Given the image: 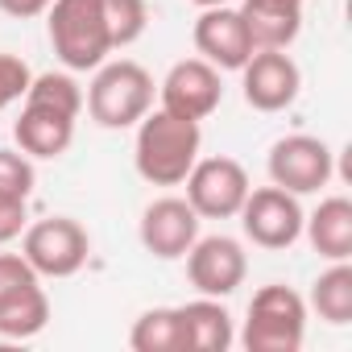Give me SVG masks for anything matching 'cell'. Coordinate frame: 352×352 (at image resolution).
I'll return each instance as SVG.
<instances>
[{"mask_svg":"<svg viewBox=\"0 0 352 352\" xmlns=\"http://www.w3.org/2000/svg\"><path fill=\"white\" fill-rule=\"evenodd\" d=\"M199 120L174 116L166 108H149L137 120V141H133V166L145 183L153 187H179L191 166L199 162Z\"/></svg>","mask_w":352,"mask_h":352,"instance_id":"obj_1","label":"cell"},{"mask_svg":"<svg viewBox=\"0 0 352 352\" xmlns=\"http://www.w3.org/2000/svg\"><path fill=\"white\" fill-rule=\"evenodd\" d=\"M46 34H50L54 58L67 71H96L112 54V38H108L100 0H50Z\"/></svg>","mask_w":352,"mask_h":352,"instance_id":"obj_2","label":"cell"},{"mask_svg":"<svg viewBox=\"0 0 352 352\" xmlns=\"http://www.w3.org/2000/svg\"><path fill=\"white\" fill-rule=\"evenodd\" d=\"M153 75L133 63V58H116V63H100L87 87V112L100 129H133L149 108H153Z\"/></svg>","mask_w":352,"mask_h":352,"instance_id":"obj_3","label":"cell"},{"mask_svg":"<svg viewBox=\"0 0 352 352\" xmlns=\"http://www.w3.org/2000/svg\"><path fill=\"white\" fill-rule=\"evenodd\" d=\"M307 298L282 282H270L253 294L241 344L249 352H298L307 340Z\"/></svg>","mask_w":352,"mask_h":352,"instance_id":"obj_4","label":"cell"},{"mask_svg":"<svg viewBox=\"0 0 352 352\" xmlns=\"http://www.w3.org/2000/svg\"><path fill=\"white\" fill-rule=\"evenodd\" d=\"M21 257L34 265L38 278H71L91 257V236L71 216H50L38 224H25L21 232Z\"/></svg>","mask_w":352,"mask_h":352,"instance_id":"obj_5","label":"cell"},{"mask_svg":"<svg viewBox=\"0 0 352 352\" xmlns=\"http://www.w3.org/2000/svg\"><path fill=\"white\" fill-rule=\"evenodd\" d=\"M265 170H270V183L290 191V195H315L331 183L336 174V153L323 137H311V133H290V137H278L270 145V157H265Z\"/></svg>","mask_w":352,"mask_h":352,"instance_id":"obj_6","label":"cell"},{"mask_svg":"<svg viewBox=\"0 0 352 352\" xmlns=\"http://www.w3.org/2000/svg\"><path fill=\"white\" fill-rule=\"evenodd\" d=\"M187 204L195 208L199 220H232L245 204V195L253 191L249 170L236 157H199L187 174Z\"/></svg>","mask_w":352,"mask_h":352,"instance_id":"obj_7","label":"cell"},{"mask_svg":"<svg viewBox=\"0 0 352 352\" xmlns=\"http://www.w3.org/2000/svg\"><path fill=\"white\" fill-rule=\"evenodd\" d=\"M236 216H241L245 236H249L257 249H270V253L290 249V245L302 236V220H307L298 195H290V191H282V187H274V183L249 191Z\"/></svg>","mask_w":352,"mask_h":352,"instance_id":"obj_8","label":"cell"},{"mask_svg":"<svg viewBox=\"0 0 352 352\" xmlns=\"http://www.w3.org/2000/svg\"><path fill=\"white\" fill-rule=\"evenodd\" d=\"M249 274V253L236 236H199L187 249V278L199 294L208 298H228L245 286Z\"/></svg>","mask_w":352,"mask_h":352,"instance_id":"obj_9","label":"cell"},{"mask_svg":"<svg viewBox=\"0 0 352 352\" xmlns=\"http://www.w3.org/2000/svg\"><path fill=\"white\" fill-rule=\"evenodd\" d=\"M224 71H216L212 63H204L199 54L195 58H183L166 71V79L157 83V96H162V108L174 112V116H187V120H208L220 100H224Z\"/></svg>","mask_w":352,"mask_h":352,"instance_id":"obj_10","label":"cell"},{"mask_svg":"<svg viewBox=\"0 0 352 352\" xmlns=\"http://www.w3.org/2000/svg\"><path fill=\"white\" fill-rule=\"evenodd\" d=\"M137 236H141V249L149 257H157V261H179L199 241V216H195V208L187 199L162 195V199H153L141 212Z\"/></svg>","mask_w":352,"mask_h":352,"instance_id":"obj_11","label":"cell"},{"mask_svg":"<svg viewBox=\"0 0 352 352\" xmlns=\"http://www.w3.org/2000/svg\"><path fill=\"white\" fill-rule=\"evenodd\" d=\"M302 71L286 50H253L241 67V91L245 104L257 112H286L298 100Z\"/></svg>","mask_w":352,"mask_h":352,"instance_id":"obj_12","label":"cell"},{"mask_svg":"<svg viewBox=\"0 0 352 352\" xmlns=\"http://www.w3.org/2000/svg\"><path fill=\"white\" fill-rule=\"evenodd\" d=\"M195 50L204 63H212L216 71H241L249 63V54L257 50L241 9L232 5H216V9H199V21H195Z\"/></svg>","mask_w":352,"mask_h":352,"instance_id":"obj_13","label":"cell"},{"mask_svg":"<svg viewBox=\"0 0 352 352\" xmlns=\"http://www.w3.org/2000/svg\"><path fill=\"white\" fill-rule=\"evenodd\" d=\"M75 120L79 116H67L58 108H46V104H30L21 108V116L13 120V141L25 157H38V162H50V157H63L75 141Z\"/></svg>","mask_w":352,"mask_h":352,"instance_id":"obj_14","label":"cell"},{"mask_svg":"<svg viewBox=\"0 0 352 352\" xmlns=\"http://www.w3.org/2000/svg\"><path fill=\"white\" fill-rule=\"evenodd\" d=\"M241 17L257 50H290L302 34V0H241Z\"/></svg>","mask_w":352,"mask_h":352,"instance_id":"obj_15","label":"cell"},{"mask_svg":"<svg viewBox=\"0 0 352 352\" xmlns=\"http://www.w3.org/2000/svg\"><path fill=\"white\" fill-rule=\"evenodd\" d=\"M179 319H183V340H187V352H228L236 344V327H232V315L224 307V298H191L179 307Z\"/></svg>","mask_w":352,"mask_h":352,"instance_id":"obj_16","label":"cell"},{"mask_svg":"<svg viewBox=\"0 0 352 352\" xmlns=\"http://www.w3.org/2000/svg\"><path fill=\"white\" fill-rule=\"evenodd\" d=\"M302 236L323 261H352V199L327 195L302 220Z\"/></svg>","mask_w":352,"mask_h":352,"instance_id":"obj_17","label":"cell"},{"mask_svg":"<svg viewBox=\"0 0 352 352\" xmlns=\"http://www.w3.org/2000/svg\"><path fill=\"white\" fill-rule=\"evenodd\" d=\"M46 323H50V298H46L42 282L0 294V336L5 340H30Z\"/></svg>","mask_w":352,"mask_h":352,"instance_id":"obj_18","label":"cell"},{"mask_svg":"<svg viewBox=\"0 0 352 352\" xmlns=\"http://www.w3.org/2000/svg\"><path fill=\"white\" fill-rule=\"evenodd\" d=\"M307 311H315L323 323L331 327H348L352 323V265L348 261H331L315 282H311V298Z\"/></svg>","mask_w":352,"mask_h":352,"instance_id":"obj_19","label":"cell"},{"mask_svg":"<svg viewBox=\"0 0 352 352\" xmlns=\"http://www.w3.org/2000/svg\"><path fill=\"white\" fill-rule=\"evenodd\" d=\"M129 348L133 352H187L179 307H149L145 315H137L129 331Z\"/></svg>","mask_w":352,"mask_h":352,"instance_id":"obj_20","label":"cell"},{"mask_svg":"<svg viewBox=\"0 0 352 352\" xmlns=\"http://www.w3.org/2000/svg\"><path fill=\"white\" fill-rule=\"evenodd\" d=\"M25 100H30V104L58 108V112H67V116H79V112H83V87H79L67 71H46V75H34V79H30Z\"/></svg>","mask_w":352,"mask_h":352,"instance_id":"obj_21","label":"cell"},{"mask_svg":"<svg viewBox=\"0 0 352 352\" xmlns=\"http://www.w3.org/2000/svg\"><path fill=\"white\" fill-rule=\"evenodd\" d=\"M100 5H104L112 50H124L145 34V25H149V5L145 0H100Z\"/></svg>","mask_w":352,"mask_h":352,"instance_id":"obj_22","label":"cell"},{"mask_svg":"<svg viewBox=\"0 0 352 352\" xmlns=\"http://www.w3.org/2000/svg\"><path fill=\"white\" fill-rule=\"evenodd\" d=\"M34 157H25L21 149H0V195L13 199H30L34 195Z\"/></svg>","mask_w":352,"mask_h":352,"instance_id":"obj_23","label":"cell"},{"mask_svg":"<svg viewBox=\"0 0 352 352\" xmlns=\"http://www.w3.org/2000/svg\"><path fill=\"white\" fill-rule=\"evenodd\" d=\"M30 79H34V71H30L25 58H17V54H0V112L13 108L17 100H25Z\"/></svg>","mask_w":352,"mask_h":352,"instance_id":"obj_24","label":"cell"},{"mask_svg":"<svg viewBox=\"0 0 352 352\" xmlns=\"http://www.w3.org/2000/svg\"><path fill=\"white\" fill-rule=\"evenodd\" d=\"M30 224V199H13V195H0V245H9L25 232Z\"/></svg>","mask_w":352,"mask_h":352,"instance_id":"obj_25","label":"cell"},{"mask_svg":"<svg viewBox=\"0 0 352 352\" xmlns=\"http://www.w3.org/2000/svg\"><path fill=\"white\" fill-rule=\"evenodd\" d=\"M30 282H42L34 274V265L21 257V253H0V294H9V290H21Z\"/></svg>","mask_w":352,"mask_h":352,"instance_id":"obj_26","label":"cell"},{"mask_svg":"<svg viewBox=\"0 0 352 352\" xmlns=\"http://www.w3.org/2000/svg\"><path fill=\"white\" fill-rule=\"evenodd\" d=\"M50 9V0H0V13H9L17 21H30V17H42Z\"/></svg>","mask_w":352,"mask_h":352,"instance_id":"obj_27","label":"cell"},{"mask_svg":"<svg viewBox=\"0 0 352 352\" xmlns=\"http://www.w3.org/2000/svg\"><path fill=\"white\" fill-rule=\"evenodd\" d=\"M195 9H216V5H228V0H191Z\"/></svg>","mask_w":352,"mask_h":352,"instance_id":"obj_28","label":"cell"}]
</instances>
